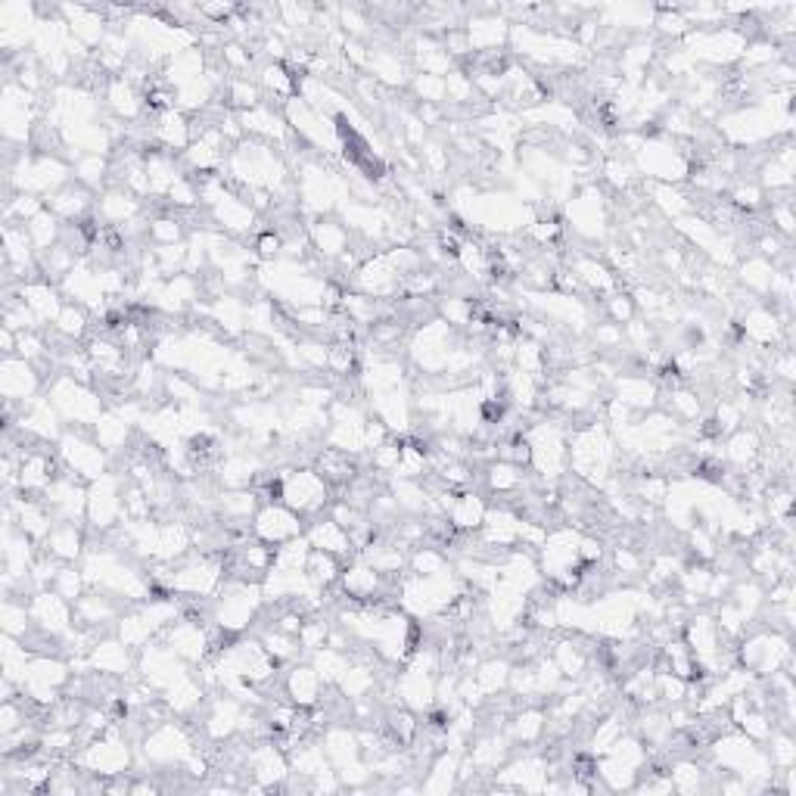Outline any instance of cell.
<instances>
[{"instance_id": "7c38bea8", "label": "cell", "mask_w": 796, "mask_h": 796, "mask_svg": "<svg viewBox=\"0 0 796 796\" xmlns=\"http://www.w3.org/2000/svg\"><path fill=\"white\" fill-rule=\"evenodd\" d=\"M308 240L315 252L327 255V259H339L349 249V227L333 218H321L308 227Z\"/></svg>"}, {"instance_id": "5bb4252c", "label": "cell", "mask_w": 796, "mask_h": 796, "mask_svg": "<svg viewBox=\"0 0 796 796\" xmlns=\"http://www.w3.org/2000/svg\"><path fill=\"white\" fill-rule=\"evenodd\" d=\"M128 663H131V657H128V644L119 638H106V641H97L94 647H91V660H88V666L94 669V672H103V675H125L128 672Z\"/></svg>"}, {"instance_id": "d4e9b609", "label": "cell", "mask_w": 796, "mask_h": 796, "mask_svg": "<svg viewBox=\"0 0 796 796\" xmlns=\"http://www.w3.org/2000/svg\"><path fill=\"white\" fill-rule=\"evenodd\" d=\"M663 10H666V7H663ZM657 25L663 28L666 35H669V32H672V35H688V28H691V22H688L685 16H681V10H672V13L666 10V13L657 19Z\"/></svg>"}, {"instance_id": "2e32d148", "label": "cell", "mask_w": 796, "mask_h": 796, "mask_svg": "<svg viewBox=\"0 0 796 796\" xmlns=\"http://www.w3.org/2000/svg\"><path fill=\"white\" fill-rule=\"evenodd\" d=\"M106 97H109V106L119 119H137V112L144 109V97L134 91V81H128L125 75H116L109 81Z\"/></svg>"}, {"instance_id": "603a6c76", "label": "cell", "mask_w": 796, "mask_h": 796, "mask_svg": "<svg viewBox=\"0 0 796 796\" xmlns=\"http://www.w3.org/2000/svg\"><path fill=\"white\" fill-rule=\"evenodd\" d=\"M607 311H610L613 324H622V321L629 324L635 318V302H632V296H625V293H613L607 299Z\"/></svg>"}, {"instance_id": "277c9868", "label": "cell", "mask_w": 796, "mask_h": 796, "mask_svg": "<svg viewBox=\"0 0 796 796\" xmlns=\"http://www.w3.org/2000/svg\"><path fill=\"white\" fill-rule=\"evenodd\" d=\"M131 762V753L125 741H116V734H100L97 741L84 744V750L75 756V765L84 769V775H103V778H119L125 775Z\"/></svg>"}, {"instance_id": "44dd1931", "label": "cell", "mask_w": 796, "mask_h": 796, "mask_svg": "<svg viewBox=\"0 0 796 796\" xmlns=\"http://www.w3.org/2000/svg\"><path fill=\"white\" fill-rule=\"evenodd\" d=\"M408 566L414 576H442L448 573V563H445V554L436 551V548H414V554L408 557Z\"/></svg>"}, {"instance_id": "9a60e30c", "label": "cell", "mask_w": 796, "mask_h": 796, "mask_svg": "<svg viewBox=\"0 0 796 796\" xmlns=\"http://www.w3.org/2000/svg\"><path fill=\"white\" fill-rule=\"evenodd\" d=\"M343 560L327 554V551H318V548H311L308 560H305V576L311 579V585L327 591V588H336L339 585V576H343Z\"/></svg>"}, {"instance_id": "4fadbf2b", "label": "cell", "mask_w": 796, "mask_h": 796, "mask_svg": "<svg viewBox=\"0 0 796 796\" xmlns=\"http://www.w3.org/2000/svg\"><path fill=\"white\" fill-rule=\"evenodd\" d=\"M489 514V504L482 495H473V492H458L454 495V504L448 507V523L458 529V532H479L482 520Z\"/></svg>"}, {"instance_id": "d6986e66", "label": "cell", "mask_w": 796, "mask_h": 796, "mask_svg": "<svg viewBox=\"0 0 796 796\" xmlns=\"http://www.w3.org/2000/svg\"><path fill=\"white\" fill-rule=\"evenodd\" d=\"M759 451H762V442L753 430H737L731 439H728V451H725V458L734 461V464H753L759 458Z\"/></svg>"}, {"instance_id": "3957f363", "label": "cell", "mask_w": 796, "mask_h": 796, "mask_svg": "<svg viewBox=\"0 0 796 796\" xmlns=\"http://www.w3.org/2000/svg\"><path fill=\"white\" fill-rule=\"evenodd\" d=\"M252 535L259 538V542L277 548L283 542H293V538L305 535V520L283 501L262 504L252 517Z\"/></svg>"}, {"instance_id": "484cf974", "label": "cell", "mask_w": 796, "mask_h": 796, "mask_svg": "<svg viewBox=\"0 0 796 796\" xmlns=\"http://www.w3.org/2000/svg\"><path fill=\"white\" fill-rule=\"evenodd\" d=\"M734 206H741V209H747V212H756V209L762 206V190H759L756 184H750V187H737V190H734Z\"/></svg>"}, {"instance_id": "9c48e42d", "label": "cell", "mask_w": 796, "mask_h": 796, "mask_svg": "<svg viewBox=\"0 0 796 796\" xmlns=\"http://www.w3.org/2000/svg\"><path fill=\"white\" fill-rule=\"evenodd\" d=\"M315 470L327 479V486L336 489V492H343L349 482L361 473L355 454H349L343 448H333V445L315 454Z\"/></svg>"}, {"instance_id": "30bf717a", "label": "cell", "mask_w": 796, "mask_h": 796, "mask_svg": "<svg viewBox=\"0 0 796 796\" xmlns=\"http://www.w3.org/2000/svg\"><path fill=\"white\" fill-rule=\"evenodd\" d=\"M44 206L56 215V218H63L69 224L81 221V215L91 209V190L78 184V181H69L66 187H60L56 193L44 196Z\"/></svg>"}, {"instance_id": "cb8c5ba5", "label": "cell", "mask_w": 796, "mask_h": 796, "mask_svg": "<svg viewBox=\"0 0 796 796\" xmlns=\"http://www.w3.org/2000/svg\"><path fill=\"white\" fill-rule=\"evenodd\" d=\"M255 249H259L262 259H277L280 249H283V237L271 227V231H262L259 237H255Z\"/></svg>"}, {"instance_id": "8992f818", "label": "cell", "mask_w": 796, "mask_h": 796, "mask_svg": "<svg viewBox=\"0 0 796 796\" xmlns=\"http://www.w3.org/2000/svg\"><path fill=\"white\" fill-rule=\"evenodd\" d=\"M41 389V377L35 374V364L25 361V358H7L4 361V395L7 402H19V405H28L32 398H38L35 392Z\"/></svg>"}, {"instance_id": "5b68a950", "label": "cell", "mask_w": 796, "mask_h": 796, "mask_svg": "<svg viewBox=\"0 0 796 796\" xmlns=\"http://www.w3.org/2000/svg\"><path fill=\"white\" fill-rule=\"evenodd\" d=\"M125 489L119 476H103L88 486V523L100 532L116 526V517H125Z\"/></svg>"}, {"instance_id": "ac0fdd59", "label": "cell", "mask_w": 796, "mask_h": 796, "mask_svg": "<svg viewBox=\"0 0 796 796\" xmlns=\"http://www.w3.org/2000/svg\"><path fill=\"white\" fill-rule=\"evenodd\" d=\"M147 237L156 249H165V246H178L181 237H184V224L178 215H159L150 221L147 227Z\"/></svg>"}, {"instance_id": "6da1fadb", "label": "cell", "mask_w": 796, "mask_h": 796, "mask_svg": "<svg viewBox=\"0 0 796 796\" xmlns=\"http://www.w3.org/2000/svg\"><path fill=\"white\" fill-rule=\"evenodd\" d=\"M333 489L327 479L315 467H299V470H283V504L293 507L302 520L318 517L327 510Z\"/></svg>"}, {"instance_id": "4316f807", "label": "cell", "mask_w": 796, "mask_h": 796, "mask_svg": "<svg viewBox=\"0 0 796 796\" xmlns=\"http://www.w3.org/2000/svg\"><path fill=\"white\" fill-rule=\"evenodd\" d=\"M772 759L778 765H784V769H790V762H793V744H790V737H778L775 747H772Z\"/></svg>"}, {"instance_id": "ffe728a7", "label": "cell", "mask_w": 796, "mask_h": 796, "mask_svg": "<svg viewBox=\"0 0 796 796\" xmlns=\"http://www.w3.org/2000/svg\"><path fill=\"white\" fill-rule=\"evenodd\" d=\"M56 594H63L66 601L75 607L81 597H84V588H88V576H84L81 570H75V566H63L60 573H56V579H53V585H50Z\"/></svg>"}, {"instance_id": "7402d4cb", "label": "cell", "mask_w": 796, "mask_h": 796, "mask_svg": "<svg viewBox=\"0 0 796 796\" xmlns=\"http://www.w3.org/2000/svg\"><path fill=\"white\" fill-rule=\"evenodd\" d=\"M109 172H112L109 162H106L103 156H97V153H91V156H84V159H78V162H75V181H78V184H84L88 190L100 187V184L106 181V175H109Z\"/></svg>"}, {"instance_id": "52a82bcc", "label": "cell", "mask_w": 796, "mask_h": 796, "mask_svg": "<svg viewBox=\"0 0 796 796\" xmlns=\"http://www.w3.org/2000/svg\"><path fill=\"white\" fill-rule=\"evenodd\" d=\"M324 681L318 675L315 666L308 663H296L287 678H283V691H287L290 703H296L299 709H315L321 703V694H324Z\"/></svg>"}, {"instance_id": "8fae6325", "label": "cell", "mask_w": 796, "mask_h": 796, "mask_svg": "<svg viewBox=\"0 0 796 796\" xmlns=\"http://www.w3.org/2000/svg\"><path fill=\"white\" fill-rule=\"evenodd\" d=\"M44 548L53 557H60L63 563H75L84 554V548H88V538H84V523L60 520L50 529V535L44 538Z\"/></svg>"}, {"instance_id": "7a4b0ae2", "label": "cell", "mask_w": 796, "mask_h": 796, "mask_svg": "<svg viewBox=\"0 0 796 796\" xmlns=\"http://www.w3.org/2000/svg\"><path fill=\"white\" fill-rule=\"evenodd\" d=\"M56 454L69 473H75L78 479L91 482L103 479L109 473V454L97 439H88L81 430H66L60 436V445H56Z\"/></svg>"}, {"instance_id": "e0dca14e", "label": "cell", "mask_w": 796, "mask_h": 796, "mask_svg": "<svg viewBox=\"0 0 796 796\" xmlns=\"http://www.w3.org/2000/svg\"><path fill=\"white\" fill-rule=\"evenodd\" d=\"M88 321H91L88 308L78 305V302H66L63 311H60V315H56V321H53V330L60 333V336H66V339H81L84 333L91 330Z\"/></svg>"}, {"instance_id": "ba28073f", "label": "cell", "mask_w": 796, "mask_h": 796, "mask_svg": "<svg viewBox=\"0 0 796 796\" xmlns=\"http://www.w3.org/2000/svg\"><path fill=\"white\" fill-rule=\"evenodd\" d=\"M305 538L311 542V548L327 551V554L339 557L343 563L358 551L355 542H352V535H349V529H343L333 517H327V520H315V523H311V529L305 532Z\"/></svg>"}]
</instances>
